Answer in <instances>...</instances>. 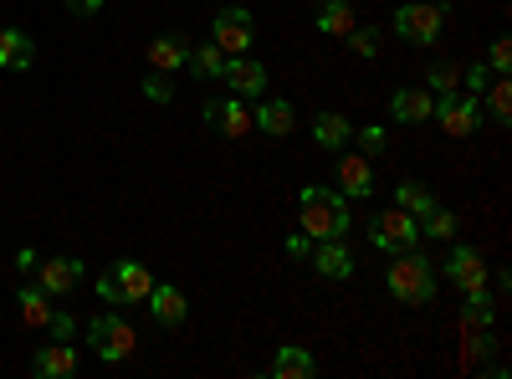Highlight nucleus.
Instances as JSON below:
<instances>
[{
	"mask_svg": "<svg viewBox=\"0 0 512 379\" xmlns=\"http://www.w3.org/2000/svg\"><path fill=\"white\" fill-rule=\"evenodd\" d=\"M200 82H221V72H226V52L216 47V41H205V47H190V62H185Z\"/></svg>",
	"mask_w": 512,
	"mask_h": 379,
	"instance_id": "26",
	"label": "nucleus"
},
{
	"mask_svg": "<svg viewBox=\"0 0 512 379\" xmlns=\"http://www.w3.org/2000/svg\"><path fill=\"white\" fill-rule=\"evenodd\" d=\"M297 231H308L313 241L349 236V231H354V210H349V195L323 190V185H308L303 195H297Z\"/></svg>",
	"mask_w": 512,
	"mask_h": 379,
	"instance_id": "1",
	"label": "nucleus"
},
{
	"mask_svg": "<svg viewBox=\"0 0 512 379\" xmlns=\"http://www.w3.org/2000/svg\"><path fill=\"white\" fill-rule=\"evenodd\" d=\"M492 77H497V72H492L487 62H477V67H466V72H461V82H466V93H472V98H482V93L492 88Z\"/></svg>",
	"mask_w": 512,
	"mask_h": 379,
	"instance_id": "34",
	"label": "nucleus"
},
{
	"mask_svg": "<svg viewBox=\"0 0 512 379\" xmlns=\"http://www.w3.org/2000/svg\"><path fill=\"white\" fill-rule=\"evenodd\" d=\"M446 282H451L456 292L487 287V257H482V246L456 241V246H451V257H446Z\"/></svg>",
	"mask_w": 512,
	"mask_h": 379,
	"instance_id": "9",
	"label": "nucleus"
},
{
	"mask_svg": "<svg viewBox=\"0 0 512 379\" xmlns=\"http://www.w3.org/2000/svg\"><path fill=\"white\" fill-rule=\"evenodd\" d=\"M185 62H190V41L180 31H164V36L149 41V67L154 72H180Z\"/></svg>",
	"mask_w": 512,
	"mask_h": 379,
	"instance_id": "19",
	"label": "nucleus"
},
{
	"mask_svg": "<svg viewBox=\"0 0 512 379\" xmlns=\"http://www.w3.org/2000/svg\"><path fill=\"white\" fill-rule=\"evenodd\" d=\"M487 67H492V72H512V41H507V36H497V41H492Z\"/></svg>",
	"mask_w": 512,
	"mask_h": 379,
	"instance_id": "36",
	"label": "nucleus"
},
{
	"mask_svg": "<svg viewBox=\"0 0 512 379\" xmlns=\"http://www.w3.org/2000/svg\"><path fill=\"white\" fill-rule=\"evenodd\" d=\"M221 82H226V88H231L236 98H262L272 77H267V67L256 62V57H246V52H241V57H226V72H221Z\"/></svg>",
	"mask_w": 512,
	"mask_h": 379,
	"instance_id": "11",
	"label": "nucleus"
},
{
	"mask_svg": "<svg viewBox=\"0 0 512 379\" xmlns=\"http://www.w3.org/2000/svg\"><path fill=\"white\" fill-rule=\"evenodd\" d=\"M251 129H262L267 139H287V134L297 129V108H292L287 98H267V93H262V103L251 108Z\"/></svg>",
	"mask_w": 512,
	"mask_h": 379,
	"instance_id": "13",
	"label": "nucleus"
},
{
	"mask_svg": "<svg viewBox=\"0 0 512 379\" xmlns=\"http://www.w3.org/2000/svg\"><path fill=\"white\" fill-rule=\"evenodd\" d=\"M88 344L98 349L103 364H123L128 354L139 349V333H134V323L113 308V313H98V318L88 323Z\"/></svg>",
	"mask_w": 512,
	"mask_h": 379,
	"instance_id": "4",
	"label": "nucleus"
},
{
	"mask_svg": "<svg viewBox=\"0 0 512 379\" xmlns=\"http://www.w3.org/2000/svg\"><path fill=\"white\" fill-rule=\"evenodd\" d=\"M308 251H313V236L308 231H292L287 236V257H308Z\"/></svg>",
	"mask_w": 512,
	"mask_h": 379,
	"instance_id": "38",
	"label": "nucleus"
},
{
	"mask_svg": "<svg viewBox=\"0 0 512 379\" xmlns=\"http://www.w3.org/2000/svg\"><path fill=\"white\" fill-rule=\"evenodd\" d=\"M436 93L431 88H395L390 93V123H431Z\"/></svg>",
	"mask_w": 512,
	"mask_h": 379,
	"instance_id": "14",
	"label": "nucleus"
},
{
	"mask_svg": "<svg viewBox=\"0 0 512 379\" xmlns=\"http://www.w3.org/2000/svg\"><path fill=\"white\" fill-rule=\"evenodd\" d=\"M36 287L41 292H52V298L62 303V298H72V287L82 282V262L77 257H47V262H36Z\"/></svg>",
	"mask_w": 512,
	"mask_h": 379,
	"instance_id": "12",
	"label": "nucleus"
},
{
	"mask_svg": "<svg viewBox=\"0 0 512 379\" xmlns=\"http://www.w3.org/2000/svg\"><path fill=\"white\" fill-rule=\"evenodd\" d=\"M456 231H461V221H456V210H446V205H431L420 216V241H456Z\"/></svg>",
	"mask_w": 512,
	"mask_h": 379,
	"instance_id": "25",
	"label": "nucleus"
},
{
	"mask_svg": "<svg viewBox=\"0 0 512 379\" xmlns=\"http://www.w3.org/2000/svg\"><path fill=\"white\" fill-rule=\"evenodd\" d=\"M338 195H349V200H369L374 195V170H369V159L364 154H344V164H338Z\"/></svg>",
	"mask_w": 512,
	"mask_h": 379,
	"instance_id": "21",
	"label": "nucleus"
},
{
	"mask_svg": "<svg viewBox=\"0 0 512 379\" xmlns=\"http://www.w3.org/2000/svg\"><path fill=\"white\" fill-rule=\"evenodd\" d=\"M16 313H21L26 328H47L52 313H57V298H52V292H41L36 282H26V287L16 292Z\"/></svg>",
	"mask_w": 512,
	"mask_h": 379,
	"instance_id": "20",
	"label": "nucleus"
},
{
	"mask_svg": "<svg viewBox=\"0 0 512 379\" xmlns=\"http://www.w3.org/2000/svg\"><path fill=\"white\" fill-rule=\"evenodd\" d=\"M144 308L154 313V323H159V328H180V323L190 318V303H185V292H180V287H169V282L149 287Z\"/></svg>",
	"mask_w": 512,
	"mask_h": 379,
	"instance_id": "16",
	"label": "nucleus"
},
{
	"mask_svg": "<svg viewBox=\"0 0 512 379\" xmlns=\"http://www.w3.org/2000/svg\"><path fill=\"white\" fill-rule=\"evenodd\" d=\"M267 374H272V379H313V374H318V359H313V349H303V344H277Z\"/></svg>",
	"mask_w": 512,
	"mask_h": 379,
	"instance_id": "18",
	"label": "nucleus"
},
{
	"mask_svg": "<svg viewBox=\"0 0 512 379\" xmlns=\"http://www.w3.org/2000/svg\"><path fill=\"white\" fill-rule=\"evenodd\" d=\"M200 118L210 123V129H221L226 139H246L251 134V108H246V98H205V108H200Z\"/></svg>",
	"mask_w": 512,
	"mask_h": 379,
	"instance_id": "10",
	"label": "nucleus"
},
{
	"mask_svg": "<svg viewBox=\"0 0 512 379\" xmlns=\"http://www.w3.org/2000/svg\"><path fill=\"white\" fill-rule=\"evenodd\" d=\"M425 88H431V93H456L461 88V67L456 62H431V67H425Z\"/></svg>",
	"mask_w": 512,
	"mask_h": 379,
	"instance_id": "28",
	"label": "nucleus"
},
{
	"mask_svg": "<svg viewBox=\"0 0 512 379\" xmlns=\"http://www.w3.org/2000/svg\"><path fill=\"white\" fill-rule=\"evenodd\" d=\"M36 262H41V257H36L31 246H21V251H16V272H26V277H31V272H36Z\"/></svg>",
	"mask_w": 512,
	"mask_h": 379,
	"instance_id": "39",
	"label": "nucleus"
},
{
	"mask_svg": "<svg viewBox=\"0 0 512 379\" xmlns=\"http://www.w3.org/2000/svg\"><path fill=\"white\" fill-rule=\"evenodd\" d=\"M67 6H72L77 16H98V11H103V0H67Z\"/></svg>",
	"mask_w": 512,
	"mask_h": 379,
	"instance_id": "40",
	"label": "nucleus"
},
{
	"mask_svg": "<svg viewBox=\"0 0 512 379\" xmlns=\"http://www.w3.org/2000/svg\"><path fill=\"white\" fill-rule=\"evenodd\" d=\"M36 62V41L21 26H0V72H31Z\"/></svg>",
	"mask_w": 512,
	"mask_h": 379,
	"instance_id": "17",
	"label": "nucleus"
},
{
	"mask_svg": "<svg viewBox=\"0 0 512 379\" xmlns=\"http://www.w3.org/2000/svg\"><path fill=\"white\" fill-rule=\"evenodd\" d=\"M384 287H390L395 303H410V308L436 303V262L420 246H405V251H395L390 272H384Z\"/></svg>",
	"mask_w": 512,
	"mask_h": 379,
	"instance_id": "2",
	"label": "nucleus"
},
{
	"mask_svg": "<svg viewBox=\"0 0 512 379\" xmlns=\"http://www.w3.org/2000/svg\"><path fill=\"white\" fill-rule=\"evenodd\" d=\"M482 98H487V108H492V118H497V123H507V118H512V82H507V72H497V77H492V88H487Z\"/></svg>",
	"mask_w": 512,
	"mask_h": 379,
	"instance_id": "29",
	"label": "nucleus"
},
{
	"mask_svg": "<svg viewBox=\"0 0 512 379\" xmlns=\"http://www.w3.org/2000/svg\"><path fill=\"white\" fill-rule=\"evenodd\" d=\"M308 262H313V272L323 282H349L354 267H359V251L349 246V236H333V241H313Z\"/></svg>",
	"mask_w": 512,
	"mask_h": 379,
	"instance_id": "8",
	"label": "nucleus"
},
{
	"mask_svg": "<svg viewBox=\"0 0 512 379\" xmlns=\"http://www.w3.org/2000/svg\"><path fill=\"white\" fill-rule=\"evenodd\" d=\"M313 139H318V149L338 154V149L354 139V123L344 113H313Z\"/></svg>",
	"mask_w": 512,
	"mask_h": 379,
	"instance_id": "23",
	"label": "nucleus"
},
{
	"mask_svg": "<svg viewBox=\"0 0 512 379\" xmlns=\"http://www.w3.org/2000/svg\"><path fill=\"white\" fill-rule=\"evenodd\" d=\"M318 36H349L359 26V11H354V0H318Z\"/></svg>",
	"mask_w": 512,
	"mask_h": 379,
	"instance_id": "22",
	"label": "nucleus"
},
{
	"mask_svg": "<svg viewBox=\"0 0 512 379\" xmlns=\"http://www.w3.org/2000/svg\"><path fill=\"white\" fill-rule=\"evenodd\" d=\"M354 139H359V154L364 159H379L384 149H390V129H384V123H369V129H359Z\"/></svg>",
	"mask_w": 512,
	"mask_h": 379,
	"instance_id": "32",
	"label": "nucleus"
},
{
	"mask_svg": "<svg viewBox=\"0 0 512 379\" xmlns=\"http://www.w3.org/2000/svg\"><path fill=\"white\" fill-rule=\"evenodd\" d=\"M461 298H466V308H461V318H466V323H482V328L492 323L497 303L487 298V287H472V292H461Z\"/></svg>",
	"mask_w": 512,
	"mask_h": 379,
	"instance_id": "30",
	"label": "nucleus"
},
{
	"mask_svg": "<svg viewBox=\"0 0 512 379\" xmlns=\"http://www.w3.org/2000/svg\"><path fill=\"white\" fill-rule=\"evenodd\" d=\"M431 118H441V129L451 139H472L482 129V98H472V93H436V113Z\"/></svg>",
	"mask_w": 512,
	"mask_h": 379,
	"instance_id": "6",
	"label": "nucleus"
},
{
	"mask_svg": "<svg viewBox=\"0 0 512 379\" xmlns=\"http://www.w3.org/2000/svg\"><path fill=\"white\" fill-rule=\"evenodd\" d=\"M210 41H216L226 57L251 52V41H256L251 11H246V6H226V11H216V16H210Z\"/></svg>",
	"mask_w": 512,
	"mask_h": 379,
	"instance_id": "7",
	"label": "nucleus"
},
{
	"mask_svg": "<svg viewBox=\"0 0 512 379\" xmlns=\"http://www.w3.org/2000/svg\"><path fill=\"white\" fill-rule=\"evenodd\" d=\"M98 298L103 303H113V308H128V298H123V287H118V277H113V267L98 277Z\"/></svg>",
	"mask_w": 512,
	"mask_h": 379,
	"instance_id": "35",
	"label": "nucleus"
},
{
	"mask_svg": "<svg viewBox=\"0 0 512 379\" xmlns=\"http://www.w3.org/2000/svg\"><path fill=\"white\" fill-rule=\"evenodd\" d=\"M395 205H400V210H410V216L420 221V216H425V210H431V205H436V195H431V190H425L420 180H400V185H395Z\"/></svg>",
	"mask_w": 512,
	"mask_h": 379,
	"instance_id": "27",
	"label": "nucleus"
},
{
	"mask_svg": "<svg viewBox=\"0 0 512 379\" xmlns=\"http://www.w3.org/2000/svg\"><path fill=\"white\" fill-rule=\"evenodd\" d=\"M144 98L159 103V108H164V103H175V82H169V72H154V67H149V77H144Z\"/></svg>",
	"mask_w": 512,
	"mask_h": 379,
	"instance_id": "33",
	"label": "nucleus"
},
{
	"mask_svg": "<svg viewBox=\"0 0 512 379\" xmlns=\"http://www.w3.org/2000/svg\"><path fill=\"white\" fill-rule=\"evenodd\" d=\"M369 241H374V251L395 257V251H405V246H420V221L410 216V210L390 205L384 216H374V221H369Z\"/></svg>",
	"mask_w": 512,
	"mask_h": 379,
	"instance_id": "5",
	"label": "nucleus"
},
{
	"mask_svg": "<svg viewBox=\"0 0 512 379\" xmlns=\"http://www.w3.org/2000/svg\"><path fill=\"white\" fill-rule=\"evenodd\" d=\"M31 374H36V379H72V374H77V349L62 344V339L41 344V349L31 354Z\"/></svg>",
	"mask_w": 512,
	"mask_h": 379,
	"instance_id": "15",
	"label": "nucleus"
},
{
	"mask_svg": "<svg viewBox=\"0 0 512 379\" xmlns=\"http://www.w3.org/2000/svg\"><path fill=\"white\" fill-rule=\"evenodd\" d=\"M47 333H52V339H62V344H72L77 339V323H72V313H52V323H47Z\"/></svg>",
	"mask_w": 512,
	"mask_h": 379,
	"instance_id": "37",
	"label": "nucleus"
},
{
	"mask_svg": "<svg viewBox=\"0 0 512 379\" xmlns=\"http://www.w3.org/2000/svg\"><path fill=\"white\" fill-rule=\"evenodd\" d=\"M446 16H451V6L441 0H405V6L395 11V36L400 41H410V47H436L441 41V31H446Z\"/></svg>",
	"mask_w": 512,
	"mask_h": 379,
	"instance_id": "3",
	"label": "nucleus"
},
{
	"mask_svg": "<svg viewBox=\"0 0 512 379\" xmlns=\"http://www.w3.org/2000/svg\"><path fill=\"white\" fill-rule=\"evenodd\" d=\"M113 277H118V287H123V298H128V303H144V298H149V287H154L149 267H144V262H134V257L113 262Z\"/></svg>",
	"mask_w": 512,
	"mask_h": 379,
	"instance_id": "24",
	"label": "nucleus"
},
{
	"mask_svg": "<svg viewBox=\"0 0 512 379\" xmlns=\"http://www.w3.org/2000/svg\"><path fill=\"white\" fill-rule=\"evenodd\" d=\"M344 41H349V52H354V57H364V62H374V57H379V47H384V36H379L374 26H354Z\"/></svg>",
	"mask_w": 512,
	"mask_h": 379,
	"instance_id": "31",
	"label": "nucleus"
}]
</instances>
